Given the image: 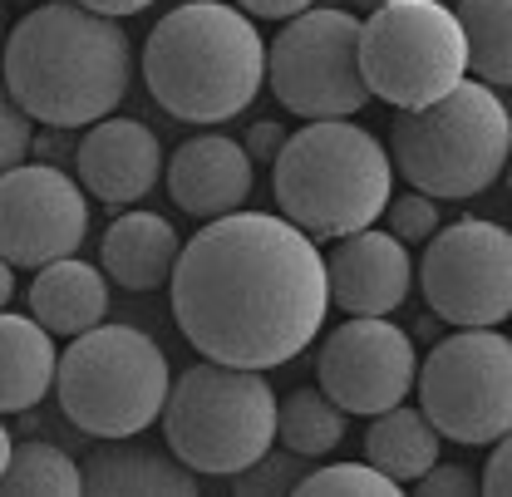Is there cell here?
<instances>
[{
	"label": "cell",
	"instance_id": "f546056e",
	"mask_svg": "<svg viewBox=\"0 0 512 497\" xmlns=\"http://www.w3.org/2000/svg\"><path fill=\"white\" fill-rule=\"evenodd\" d=\"M483 493L488 497H512V434H503L488 453V468H483Z\"/></svg>",
	"mask_w": 512,
	"mask_h": 497
},
{
	"label": "cell",
	"instance_id": "5b68a950",
	"mask_svg": "<svg viewBox=\"0 0 512 497\" xmlns=\"http://www.w3.org/2000/svg\"><path fill=\"white\" fill-rule=\"evenodd\" d=\"M389 158L409 187L468 202L498 183L512 163V114L493 84L463 79L429 109H404L389 128Z\"/></svg>",
	"mask_w": 512,
	"mask_h": 497
},
{
	"label": "cell",
	"instance_id": "52a82bcc",
	"mask_svg": "<svg viewBox=\"0 0 512 497\" xmlns=\"http://www.w3.org/2000/svg\"><path fill=\"white\" fill-rule=\"evenodd\" d=\"M173 394L168 355L138 325H94L69 340L60 360V399L64 419L94 438H133L153 419H163Z\"/></svg>",
	"mask_w": 512,
	"mask_h": 497
},
{
	"label": "cell",
	"instance_id": "d6986e66",
	"mask_svg": "<svg viewBox=\"0 0 512 497\" xmlns=\"http://www.w3.org/2000/svg\"><path fill=\"white\" fill-rule=\"evenodd\" d=\"M60 350L55 330L35 315H0V409L20 414L35 409L60 384Z\"/></svg>",
	"mask_w": 512,
	"mask_h": 497
},
{
	"label": "cell",
	"instance_id": "7c38bea8",
	"mask_svg": "<svg viewBox=\"0 0 512 497\" xmlns=\"http://www.w3.org/2000/svg\"><path fill=\"white\" fill-rule=\"evenodd\" d=\"M316 379L345 414L375 419V414L404 404L414 394L419 355H414V340L394 320L350 315L345 325H335L320 340Z\"/></svg>",
	"mask_w": 512,
	"mask_h": 497
},
{
	"label": "cell",
	"instance_id": "484cf974",
	"mask_svg": "<svg viewBox=\"0 0 512 497\" xmlns=\"http://www.w3.org/2000/svg\"><path fill=\"white\" fill-rule=\"evenodd\" d=\"M232 493L237 497H281V493H301V453L291 448H271L266 458H256L252 468H242L232 478Z\"/></svg>",
	"mask_w": 512,
	"mask_h": 497
},
{
	"label": "cell",
	"instance_id": "83f0119b",
	"mask_svg": "<svg viewBox=\"0 0 512 497\" xmlns=\"http://www.w3.org/2000/svg\"><path fill=\"white\" fill-rule=\"evenodd\" d=\"M414 493L419 497H473V493H483V478H473V473L458 468V463H434V468L414 483Z\"/></svg>",
	"mask_w": 512,
	"mask_h": 497
},
{
	"label": "cell",
	"instance_id": "d590c367",
	"mask_svg": "<svg viewBox=\"0 0 512 497\" xmlns=\"http://www.w3.org/2000/svg\"><path fill=\"white\" fill-rule=\"evenodd\" d=\"M508 187H512V163H508Z\"/></svg>",
	"mask_w": 512,
	"mask_h": 497
},
{
	"label": "cell",
	"instance_id": "d4e9b609",
	"mask_svg": "<svg viewBox=\"0 0 512 497\" xmlns=\"http://www.w3.org/2000/svg\"><path fill=\"white\" fill-rule=\"evenodd\" d=\"M404 483L389 478L384 468L365 463H325L311 478H301V497H399Z\"/></svg>",
	"mask_w": 512,
	"mask_h": 497
},
{
	"label": "cell",
	"instance_id": "e0dca14e",
	"mask_svg": "<svg viewBox=\"0 0 512 497\" xmlns=\"http://www.w3.org/2000/svg\"><path fill=\"white\" fill-rule=\"evenodd\" d=\"M84 493L89 497H192L197 468H188L173 448H148L133 438H104L84 458Z\"/></svg>",
	"mask_w": 512,
	"mask_h": 497
},
{
	"label": "cell",
	"instance_id": "ba28073f",
	"mask_svg": "<svg viewBox=\"0 0 512 497\" xmlns=\"http://www.w3.org/2000/svg\"><path fill=\"white\" fill-rule=\"evenodd\" d=\"M360 64L375 99L404 109H429L448 99L468 69V30L444 0H384L365 15Z\"/></svg>",
	"mask_w": 512,
	"mask_h": 497
},
{
	"label": "cell",
	"instance_id": "ac0fdd59",
	"mask_svg": "<svg viewBox=\"0 0 512 497\" xmlns=\"http://www.w3.org/2000/svg\"><path fill=\"white\" fill-rule=\"evenodd\" d=\"M183 256V237L168 217L158 212H124L119 222H109L99 261L109 271V281H119L124 291H158L173 281Z\"/></svg>",
	"mask_w": 512,
	"mask_h": 497
},
{
	"label": "cell",
	"instance_id": "4fadbf2b",
	"mask_svg": "<svg viewBox=\"0 0 512 497\" xmlns=\"http://www.w3.org/2000/svg\"><path fill=\"white\" fill-rule=\"evenodd\" d=\"M89 187L55 163L5 168L0 183V251L20 271H40L74 256L89 237Z\"/></svg>",
	"mask_w": 512,
	"mask_h": 497
},
{
	"label": "cell",
	"instance_id": "277c9868",
	"mask_svg": "<svg viewBox=\"0 0 512 497\" xmlns=\"http://www.w3.org/2000/svg\"><path fill=\"white\" fill-rule=\"evenodd\" d=\"M271 192L281 217L306 227L316 242H340L384 217L394 197V158L370 128L350 119H311L271 163Z\"/></svg>",
	"mask_w": 512,
	"mask_h": 497
},
{
	"label": "cell",
	"instance_id": "8fae6325",
	"mask_svg": "<svg viewBox=\"0 0 512 497\" xmlns=\"http://www.w3.org/2000/svg\"><path fill=\"white\" fill-rule=\"evenodd\" d=\"M419 286L429 311L453 330L512 320V232L483 217L439 227L424 247Z\"/></svg>",
	"mask_w": 512,
	"mask_h": 497
},
{
	"label": "cell",
	"instance_id": "5bb4252c",
	"mask_svg": "<svg viewBox=\"0 0 512 497\" xmlns=\"http://www.w3.org/2000/svg\"><path fill=\"white\" fill-rule=\"evenodd\" d=\"M325 271H330V301L345 315H389L409 301L414 286V261L409 247L389 232V227H365L340 237L325 251Z\"/></svg>",
	"mask_w": 512,
	"mask_h": 497
},
{
	"label": "cell",
	"instance_id": "836d02e7",
	"mask_svg": "<svg viewBox=\"0 0 512 497\" xmlns=\"http://www.w3.org/2000/svg\"><path fill=\"white\" fill-rule=\"evenodd\" d=\"M15 271H20V266H10V261L0 266V296H5V301L15 296Z\"/></svg>",
	"mask_w": 512,
	"mask_h": 497
},
{
	"label": "cell",
	"instance_id": "4316f807",
	"mask_svg": "<svg viewBox=\"0 0 512 497\" xmlns=\"http://www.w3.org/2000/svg\"><path fill=\"white\" fill-rule=\"evenodd\" d=\"M384 222H389V232L404 242V247H419V242H429L434 232H439V197H429V192H404V197H389V207H384Z\"/></svg>",
	"mask_w": 512,
	"mask_h": 497
},
{
	"label": "cell",
	"instance_id": "ffe728a7",
	"mask_svg": "<svg viewBox=\"0 0 512 497\" xmlns=\"http://www.w3.org/2000/svg\"><path fill=\"white\" fill-rule=\"evenodd\" d=\"M30 315L45 320L55 335H69V340L104 325V315H109V271L89 266L79 256L40 266V276L30 281Z\"/></svg>",
	"mask_w": 512,
	"mask_h": 497
},
{
	"label": "cell",
	"instance_id": "cb8c5ba5",
	"mask_svg": "<svg viewBox=\"0 0 512 497\" xmlns=\"http://www.w3.org/2000/svg\"><path fill=\"white\" fill-rule=\"evenodd\" d=\"M345 438V409L325 389H296L281 399V448L301 458H325Z\"/></svg>",
	"mask_w": 512,
	"mask_h": 497
},
{
	"label": "cell",
	"instance_id": "30bf717a",
	"mask_svg": "<svg viewBox=\"0 0 512 497\" xmlns=\"http://www.w3.org/2000/svg\"><path fill=\"white\" fill-rule=\"evenodd\" d=\"M365 20L350 10H306L286 20V30L271 40L266 84L281 109L301 119H350L360 114L375 89L360 64Z\"/></svg>",
	"mask_w": 512,
	"mask_h": 497
},
{
	"label": "cell",
	"instance_id": "d6a6232c",
	"mask_svg": "<svg viewBox=\"0 0 512 497\" xmlns=\"http://www.w3.org/2000/svg\"><path fill=\"white\" fill-rule=\"evenodd\" d=\"M84 10H94V15H109V20H124V15H138V10H148L153 0H79Z\"/></svg>",
	"mask_w": 512,
	"mask_h": 497
},
{
	"label": "cell",
	"instance_id": "2e32d148",
	"mask_svg": "<svg viewBox=\"0 0 512 497\" xmlns=\"http://www.w3.org/2000/svg\"><path fill=\"white\" fill-rule=\"evenodd\" d=\"M256 183V158L247 143L227 138V133H197L188 138L173 158H168V192L188 217H227L242 212V202L252 197Z\"/></svg>",
	"mask_w": 512,
	"mask_h": 497
},
{
	"label": "cell",
	"instance_id": "603a6c76",
	"mask_svg": "<svg viewBox=\"0 0 512 497\" xmlns=\"http://www.w3.org/2000/svg\"><path fill=\"white\" fill-rule=\"evenodd\" d=\"M458 20L468 30L473 74L483 84H512V0H458Z\"/></svg>",
	"mask_w": 512,
	"mask_h": 497
},
{
	"label": "cell",
	"instance_id": "4dcf8cb0",
	"mask_svg": "<svg viewBox=\"0 0 512 497\" xmlns=\"http://www.w3.org/2000/svg\"><path fill=\"white\" fill-rule=\"evenodd\" d=\"M286 128L276 124V119H261V124L247 128V153H252L256 163H276L281 158V148H286Z\"/></svg>",
	"mask_w": 512,
	"mask_h": 497
},
{
	"label": "cell",
	"instance_id": "9c48e42d",
	"mask_svg": "<svg viewBox=\"0 0 512 497\" xmlns=\"http://www.w3.org/2000/svg\"><path fill=\"white\" fill-rule=\"evenodd\" d=\"M419 404L439 434L468 448L512 434V335L498 325L444 335L419 370Z\"/></svg>",
	"mask_w": 512,
	"mask_h": 497
},
{
	"label": "cell",
	"instance_id": "1f68e13d",
	"mask_svg": "<svg viewBox=\"0 0 512 497\" xmlns=\"http://www.w3.org/2000/svg\"><path fill=\"white\" fill-rule=\"evenodd\" d=\"M252 20H296V15H306L316 0H237Z\"/></svg>",
	"mask_w": 512,
	"mask_h": 497
},
{
	"label": "cell",
	"instance_id": "3957f363",
	"mask_svg": "<svg viewBox=\"0 0 512 497\" xmlns=\"http://www.w3.org/2000/svg\"><path fill=\"white\" fill-rule=\"evenodd\" d=\"M271 45L242 5L183 0L143 40V84L178 124H227L266 84Z\"/></svg>",
	"mask_w": 512,
	"mask_h": 497
},
{
	"label": "cell",
	"instance_id": "44dd1931",
	"mask_svg": "<svg viewBox=\"0 0 512 497\" xmlns=\"http://www.w3.org/2000/svg\"><path fill=\"white\" fill-rule=\"evenodd\" d=\"M439 443H444V434L424 414V404L419 409L394 404V409L375 414V424L365 429V458L409 488V483H419L439 463Z\"/></svg>",
	"mask_w": 512,
	"mask_h": 497
},
{
	"label": "cell",
	"instance_id": "9a60e30c",
	"mask_svg": "<svg viewBox=\"0 0 512 497\" xmlns=\"http://www.w3.org/2000/svg\"><path fill=\"white\" fill-rule=\"evenodd\" d=\"M74 168H79V183L89 187V197L109 207H128L148 197L153 183L163 178V143L138 119H104L84 133Z\"/></svg>",
	"mask_w": 512,
	"mask_h": 497
},
{
	"label": "cell",
	"instance_id": "7a4b0ae2",
	"mask_svg": "<svg viewBox=\"0 0 512 497\" xmlns=\"http://www.w3.org/2000/svg\"><path fill=\"white\" fill-rule=\"evenodd\" d=\"M128 79V30L79 0L35 5L5 40V99L50 128L104 124L124 104Z\"/></svg>",
	"mask_w": 512,
	"mask_h": 497
},
{
	"label": "cell",
	"instance_id": "8992f818",
	"mask_svg": "<svg viewBox=\"0 0 512 497\" xmlns=\"http://www.w3.org/2000/svg\"><path fill=\"white\" fill-rule=\"evenodd\" d=\"M163 443L197 473L237 478L281 443V404L266 370L202 360L173 379L163 409Z\"/></svg>",
	"mask_w": 512,
	"mask_h": 497
},
{
	"label": "cell",
	"instance_id": "f1b7e54d",
	"mask_svg": "<svg viewBox=\"0 0 512 497\" xmlns=\"http://www.w3.org/2000/svg\"><path fill=\"white\" fill-rule=\"evenodd\" d=\"M30 114L15 104V99H5V109H0V163L5 168H20L25 163V153H30Z\"/></svg>",
	"mask_w": 512,
	"mask_h": 497
},
{
	"label": "cell",
	"instance_id": "6da1fadb",
	"mask_svg": "<svg viewBox=\"0 0 512 497\" xmlns=\"http://www.w3.org/2000/svg\"><path fill=\"white\" fill-rule=\"evenodd\" d=\"M168 291L192 350L242 370L291 365L330 311V271L316 237L271 212L212 217L183 242Z\"/></svg>",
	"mask_w": 512,
	"mask_h": 497
},
{
	"label": "cell",
	"instance_id": "7402d4cb",
	"mask_svg": "<svg viewBox=\"0 0 512 497\" xmlns=\"http://www.w3.org/2000/svg\"><path fill=\"white\" fill-rule=\"evenodd\" d=\"M0 488L5 497H74L84 493V463L45 438H30L0 463Z\"/></svg>",
	"mask_w": 512,
	"mask_h": 497
},
{
	"label": "cell",
	"instance_id": "e575fe53",
	"mask_svg": "<svg viewBox=\"0 0 512 497\" xmlns=\"http://www.w3.org/2000/svg\"><path fill=\"white\" fill-rule=\"evenodd\" d=\"M355 5H365V10H380L384 0H355Z\"/></svg>",
	"mask_w": 512,
	"mask_h": 497
}]
</instances>
